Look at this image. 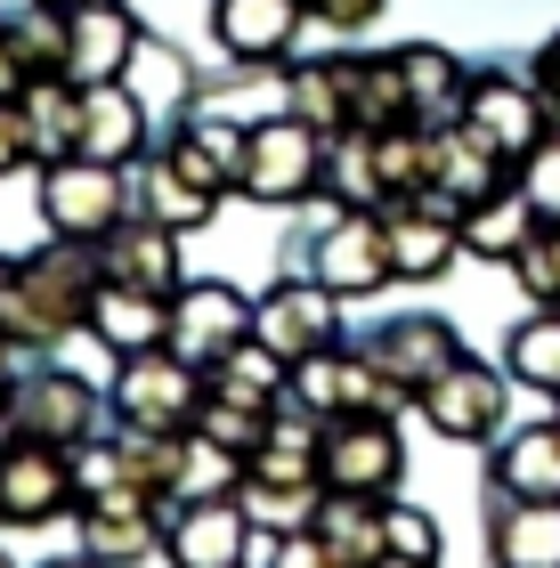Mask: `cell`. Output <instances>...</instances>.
Here are the masks:
<instances>
[{"label": "cell", "instance_id": "6da1fadb", "mask_svg": "<svg viewBox=\"0 0 560 568\" xmlns=\"http://www.w3.org/2000/svg\"><path fill=\"white\" fill-rule=\"evenodd\" d=\"M98 293H106V261H98V244L49 236L41 252H24V261H17V317H9V342H17V349H58L65 333L90 325Z\"/></svg>", "mask_w": 560, "mask_h": 568}, {"label": "cell", "instance_id": "7a4b0ae2", "mask_svg": "<svg viewBox=\"0 0 560 568\" xmlns=\"http://www.w3.org/2000/svg\"><path fill=\"white\" fill-rule=\"evenodd\" d=\"M203 398H212V374H203V366H187L180 349H139V357L114 366L106 415L139 423V430H195Z\"/></svg>", "mask_w": 560, "mask_h": 568}, {"label": "cell", "instance_id": "3957f363", "mask_svg": "<svg viewBox=\"0 0 560 568\" xmlns=\"http://www.w3.org/2000/svg\"><path fill=\"white\" fill-rule=\"evenodd\" d=\"M41 220H49V236L106 244L131 220V179H122V163H98V154L41 163Z\"/></svg>", "mask_w": 560, "mask_h": 568}, {"label": "cell", "instance_id": "277c9868", "mask_svg": "<svg viewBox=\"0 0 560 568\" xmlns=\"http://www.w3.org/2000/svg\"><path fill=\"white\" fill-rule=\"evenodd\" d=\"M325 187V131H309L293 106L252 122V146H244V187L252 203H309Z\"/></svg>", "mask_w": 560, "mask_h": 568}, {"label": "cell", "instance_id": "5b68a950", "mask_svg": "<svg viewBox=\"0 0 560 568\" xmlns=\"http://www.w3.org/2000/svg\"><path fill=\"white\" fill-rule=\"evenodd\" d=\"M464 131L479 146H496L503 163H528L544 139H552V98L544 90H528L512 82V73H471V98H464Z\"/></svg>", "mask_w": 560, "mask_h": 568}, {"label": "cell", "instance_id": "8992f818", "mask_svg": "<svg viewBox=\"0 0 560 568\" xmlns=\"http://www.w3.org/2000/svg\"><path fill=\"white\" fill-rule=\"evenodd\" d=\"M293 398L309 406V415H325V423H342V415H398V406H406V390L381 382V366L366 349H317V357H301V366H293Z\"/></svg>", "mask_w": 560, "mask_h": 568}, {"label": "cell", "instance_id": "52a82bcc", "mask_svg": "<svg viewBox=\"0 0 560 568\" xmlns=\"http://www.w3.org/2000/svg\"><path fill=\"white\" fill-rule=\"evenodd\" d=\"M0 511H9V528H49L65 511H82V496H73V447L17 438L0 455Z\"/></svg>", "mask_w": 560, "mask_h": 568}, {"label": "cell", "instance_id": "ba28073f", "mask_svg": "<svg viewBox=\"0 0 560 568\" xmlns=\"http://www.w3.org/2000/svg\"><path fill=\"white\" fill-rule=\"evenodd\" d=\"M358 349L381 366V382H390V390H406V406H415L430 382L464 357V342H455L447 317H381L374 333H358Z\"/></svg>", "mask_w": 560, "mask_h": 568}, {"label": "cell", "instance_id": "9c48e42d", "mask_svg": "<svg viewBox=\"0 0 560 568\" xmlns=\"http://www.w3.org/2000/svg\"><path fill=\"white\" fill-rule=\"evenodd\" d=\"M406 479V438L390 415H342L325 423V487H349V496H390Z\"/></svg>", "mask_w": 560, "mask_h": 568}, {"label": "cell", "instance_id": "30bf717a", "mask_svg": "<svg viewBox=\"0 0 560 568\" xmlns=\"http://www.w3.org/2000/svg\"><path fill=\"white\" fill-rule=\"evenodd\" d=\"M252 333L276 349V357H317V349H342V293L325 276L309 284H276V293H261V308H252Z\"/></svg>", "mask_w": 560, "mask_h": 568}, {"label": "cell", "instance_id": "8fae6325", "mask_svg": "<svg viewBox=\"0 0 560 568\" xmlns=\"http://www.w3.org/2000/svg\"><path fill=\"white\" fill-rule=\"evenodd\" d=\"M252 308L261 301H244L236 284H180L171 293V342L163 349H180L187 366L212 374L236 342H252Z\"/></svg>", "mask_w": 560, "mask_h": 568}, {"label": "cell", "instance_id": "7c38bea8", "mask_svg": "<svg viewBox=\"0 0 560 568\" xmlns=\"http://www.w3.org/2000/svg\"><path fill=\"white\" fill-rule=\"evenodd\" d=\"M252 552H261V528L244 520L236 496H195V504L171 511V528H163L171 568H244Z\"/></svg>", "mask_w": 560, "mask_h": 568}, {"label": "cell", "instance_id": "4fadbf2b", "mask_svg": "<svg viewBox=\"0 0 560 568\" xmlns=\"http://www.w3.org/2000/svg\"><path fill=\"white\" fill-rule=\"evenodd\" d=\"M65 82H82V90H98V82H122V73L139 65V17L122 9V0H65Z\"/></svg>", "mask_w": 560, "mask_h": 568}, {"label": "cell", "instance_id": "5bb4252c", "mask_svg": "<svg viewBox=\"0 0 560 568\" xmlns=\"http://www.w3.org/2000/svg\"><path fill=\"white\" fill-rule=\"evenodd\" d=\"M390 268L398 284H430V276H447L455 261H464V212L439 195H398L390 212Z\"/></svg>", "mask_w": 560, "mask_h": 568}, {"label": "cell", "instance_id": "9a60e30c", "mask_svg": "<svg viewBox=\"0 0 560 568\" xmlns=\"http://www.w3.org/2000/svg\"><path fill=\"white\" fill-rule=\"evenodd\" d=\"M503 398H512V382H503L496 366H479V357H455V366L430 382V390L415 398L422 406V423L439 430V438H496L503 430Z\"/></svg>", "mask_w": 560, "mask_h": 568}, {"label": "cell", "instance_id": "2e32d148", "mask_svg": "<svg viewBox=\"0 0 560 568\" xmlns=\"http://www.w3.org/2000/svg\"><path fill=\"white\" fill-rule=\"evenodd\" d=\"M17 430L24 438H49V447H82V438H98V390L82 374H65V366H33V374H17Z\"/></svg>", "mask_w": 560, "mask_h": 568}, {"label": "cell", "instance_id": "e0dca14e", "mask_svg": "<svg viewBox=\"0 0 560 568\" xmlns=\"http://www.w3.org/2000/svg\"><path fill=\"white\" fill-rule=\"evenodd\" d=\"M317 276L334 284L342 301L398 284V268H390V220H381V212H342V220L317 236Z\"/></svg>", "mask_w": 560, "mask_h": 568}, {"label": "cell", "instance_id": "ac0fdd59", "mask_svg": "<svg viewBox=\"0 0 560 568\" xmlns=\"http://www.w3.org/2000/svg\"><path fill=\"white\" fill-rule=\"evenodd\" d=\"M309 24L301 0H212V41L236 65H276L293 58V33Z\"/></svg>", "mask_w": 560, "mask_h": 568}, {"label": "cell", "instance_id": "d6986e66", "mask_svg": "<svg viewBox=\"0 0 560 568\" xmlns=\"http://www.w3.org/2000/svg\"><path fill=\"white\" fill-rule=\"evenodd\" d=\"M98 261H106V284H139V293H180V227L163 220H122L106 244H98Z\"/></svg>", "mask_w": 560, "mask_h": 568}, {"label": "cell", "instance_id": "ffe728a7", "mask_svg": "<svg viewBox=\"0 0 560 568\" xmlns=\"http://www.w3.org/2000/svg\"><path fill=\"white\" fill-rule=\"evenodd\" d=\"M163 504H82V552L106 560V568H139L163 552Z\"/></svg>", "mask_w": 560, "mask_h": 568}, {"label": "cell", "instance_id": "44dd1931", "mask_svg": "<svg viewBox=\"0 0 560 568\" xmlns=\"http://www.w3.org/2000/svg\"><path fill=\"white\" fill-rule=\"evenodd\" d=\"M285 98H293V114L309 122V131H349L358 122V58H293L285 73Z\"/></svg>", "mask_w": 560, "mask_h": 568}, {"label": "cell", "instance_id": "7402d4cb", "mask_svg": "<svg viewBox=\"0 0 560 568\" xmlns=\"http://www.w3.org/2000/svg\"><path fill=\"white\" fill-rule=\"evenodd\" d=\"M82 154H98V163H139L146 154V98L131 82L82 90Z\"/></svg>", "mask_w": 560, "mask_h": 568}, {"label": "cell", "instance_id": "603a6c76", "mask_svg": "<svg viewBox=\"0 0 560 568\" xmlns=\"http://www.w3.org/2000/svg\"><path fill=\"white\" fill-rule=\"evenodd\" d=\"M90 333L106 342L114 357H139V349H163L171 342V293H139V284H106L90 308Z\"/></svg>", "mask_w": 560, "mask_h": 568}, {"label": "cell", "instance_id": "cb8c5ba5", "mask_svg": "<svg viewBox=\"0 0 560 568\" xmlns=\"http://www.w3.org/2000/svg\"><path fill=\"white\" fill-rule=\"evenodd\" d=\"M309 528H317L349 568H374L381 552H390V496H349V487H325V504H317Z\"/></svg>", "mask_w": 560, "mask_h": 568}, {"label": "cell", "instance_id": "d4e9b609", "mask_svg": "<svg viewBox=\"0 0 560 568\" xmlns=\"http://www.w3.org/2000/svg\"><path fill=\"white\" fill-rule=\"evenodd\" d=\"M537 203H528V187H520V171L503 179L496 195H479L471 212H464V252L471 261H520V244L537 236Z\"/></svg>", "mask_w": 560, "mask_h": 568}, {"label": "cell", "instance_id": "484cf974", "mask_svg": "<svg viewBox=\"0 0 560 568\" xmlns=\"http://www.w3.org/2000/svg\"><path fill=\"white\" fill-rule=\"evenodd\" d=\"M488 552H496V568H560V504L503 496L488 511Z\"/></svg>", "mask_w": 560, "mask_h": 568}, {"label": "cell", "instance_id": "4316f807", "mask_svg": "<svg viewBox=\"0 0 560 568\" xmlns=\"http://www.w3.org/2000/svg\"><path fill=\"white\" fill-rule=\"evenodd\" d=\"M24 114V146H33V163H65V154H82V82H65V73H49L17 98Z\"/></svg>", "mask_w": 560, "mask_h": 568}, {"label": "cell", "instance_id": "83f0119b", "mask_svg": "<svg viewBox=\"0 0 560 568\" xmlns=\"http://www.w3.org/2000/svg\"><path fill=\"white\" fill-rule=\"evenodd\" d=\"M503 179H512V163H503L496 146H479L464 122H447V131H439V171H430V195H439V203L471 212V203H479V195H496Z\"/></svg>", "mask_w": 560, "mask_h": 568}, {"label": "cell", "instance_id": "f1b7e54d", "mask_svg": "<svg viewBox=\"0 0 560 568\" xmlns=\"http://www.w3.org/2000/svg\"><path fill=\"white\" fill-rule=\"evenodd\" d=\"M244 146H252V131H236V122H220V114H187L180 122V139H171L163 154L180 171H195L203 187H244Z\"/></svg>", "mask_w": 560, "mask_h": 568}, {"label": "cell", "instance_id": "f546056e", "mask_svg": "<svg viewBox=\"0 0 560 568\" xmlns=\"http://www.w3.org/2000/svg\"><path fill=\"white\" fill-rule=\"evenodd\" d=\"M496 496L560 504V423H537V430L503 438V447H496Z\"/></svg>", "mask_w": 560, "mask_h": 568}, {"label": "cell", "instance_id": "4dcf8cb0", "mask_svg": "<svg viewBox=\"0 0 560 568\" xmlns=\"http://www.w3.org/2000/svg\"><path fill=\"white\" fill-rule=\"evenodd\" d=\"M317 195H334L342 212H390V179H381V163H374V131H334L325 139V187Z\"/></svg>", "mask_w": 560, "mask_h": 568}, {"label": "cell", "instance_id": "1f68e13d", "mask_svg": "<svg viewBox=\"0 0 560 568\" xmlns=\"http://www.w3.org/2000/svg\"><path fill=\"white\" fill-rule=\"evenodd\" d=\"M139 212H146V220H163V227H180V236H195V227H212L220 187H203L195 171H180V163L163 154V163H146V171H139Z\"/></svg>", "mask_w": 560, "mask_h": 568}, {"label": "cell", "instance_id": "d6a6232c", "mask_svg": "<svg viewBox=\"0 0 560 568\" xmlns=\"http://www.w3.org/2000/svg\"><path fill=\"white\" fill-rule=\"evenodd\" d=\"M236 504H244V520L261 528V545H268V536H301V528L317 520L325 479H261V471H244Z\"/></svg>", "mask_w": 560, "mask_h": 568}, {"label": "cell", "instance_id": "836d02e7", "mask_svg": "<svg viewBox=\"0 0 560 568\" xmlns=\"http://www.w3.org/2000/svg\"><path fill=\"white\" fill-rule=\"evenodd\" d=\"M406 58V90H415V122L430 131H447V122H464V98H471V73L447 58V49H398Z\"/></svg>", "mask_w": 560, "mask_h": 568}, {"label": "cell", "instance_id": "e575fe53", "mask_svg": "<svg viewBox=\"0 0 560 568\" xmlns=\"http://www.w3.org/2000/svg\"><path fill=\"white\" fill-rule=\"evenodd\" d=\"M252 463L236 447H220L212 430H180V463H171V496L195 504V496H236Z\"/></svg>", "mask_w": 560, "mask_h": 568}, {"label": "cell", "instance_id": "d590c367", "mask_svg": "<svg viewBox=\"0 0 560 568\" xmlns=\"http://www.w3.org/2000/svg\"><path fill=\"white\" fill-rule=\"evenodd\" d=\"M212 390H236V398L276 406V398H293V357H276L261 333H252V342H236V349L212 366Z\"/></svg>", "mask_w": 560, "mask_h": 568}, {"label": "cell", "instance_id": "8d00e7d4", "mask_svg": "<svg viewBox=\"0 0 560 568\" xmlns=\"http://www.w3.org/2000/svg\"><path fill=\"white\" fill-rule=\"evenodd\" d=\"M415 122V90H406V58L381 49V58H358V131H398Z\"/></svg>", "mask_w": 560, "mask_h": 568}, {"label": "cell", "instance_id": "74e56055", "mask_svg": "<svg viewBox=\"0 0 560 568\" xmlns=\"http://www.w3.org/2000/svg\"><path fill=\"white\" fill-rule=\"evenodd\" d=\"M503 366H512L520 390L537 398H560V308H537L512 342H503Z\"/></svg>", "mask_w": 560, "mask_h": 568}, {"label": "cell", "instance_id": "f35d334b", "mask_svg": "<svg viewBox=\"0 0 560 568\" xmlns=\"http://www.w3.org/2000/svg\"><path fill=\"white\" fill-rule=\"evenodd\" d=\"M512 276H520V293L537 301V308H560V220H544L537 236L520 244V261H512Z\"/></svg>", "mask_w": 560, "mask_h": 568}, {"label": "cell", "instance_id": "ab89813d", "mask_svg": "<svg viewBox=\"0 0 560 568\" xmlns=\"http://www.w3.org/2000/svg\"><path fill=\"white\" fill-rule=\"evenodd\" d=\"M390 552H398V560H422V568H439V520L390 496Z\"/></svg>", "mask_w": 560, "mask_h": 568}, {"label": "cell", "instance_id": "60d3db41", "mask_svg": "<svg viewBox=\"0 0 560 568\" xmlns=\"http://www.w3.org/2000/svg\"><path fill=\"white\" fill-rule=\"evenodd\" d=\"M520 187H528V203H537V220H560V131L520 163Z\"/></svg>", "mask_w": 560, "mask_h": 568}, {"label": "cell", "instance_id": "b9f144b4", "mask_svg": "<svg viewBox=\"0 0 560 568\" xmlns=\"http://www.w3.org/2000/svg\"><path fill=\"white\" fill-rule=\"evenodd\" d=\"M268 568H349V560L317 528H301V536H268Z\"/></svg>", "mask_w": 560, "mask_h": 568}, {"label": "cell", "instance_id": "7bdbcfd3", "mask_svg": "<svg viewBox=\"0 0 560 568\" xmlns=\"http://www.w3.org/2000/svg\"><path fill=\"white\" fill-rule=\"evenodd\" d=\"M309 9V24H334V33H366V24L381 17V0H301Z\"/></svg>", "mask_w": 560, "mask_h": 568}, {"label": "cell", "instance_id": "ee69618b", "mask_svg": "<svg viewBox=\"0 0 560 568\" xmlns=\"http://www.w3.org/2000/svg\"><path fill=\"white\" fill-rule=\"evenodd\" d=\"M33 163V146H24V114H17V98H0V179Z\"/></svg>", "mask_w": 560, "mask_h": 568}, {"label": "cell", "instance_id": "f6af8a7d", "mask_svg": "<svg viewBox=\"0 0 560 568\" xmlns=\"http://www.w3.org/2000/svg\"><path fill=\"white\" fill-rule=\"evenodd\" d=\"M33 90V65H24V49H17V33L0 24V98H24Z\"/></svg>", "mask_w": 560, "mask_h": 568}, {"label": "cell", "instance_id": "bcb514c9", "mask_svg": "<svg viewBox=\"0 0 560 568\" xmlns=\"http://www.w3.org/2000/svg\"><path fill=\"white\" fill-rule=\"evenodd\" d=\"M537 90H544V98H560V33L537 49Z\"/></svg>", "mask_w": 560, "mask_h": 568}, {"label": "cell", "instance_id": "7dc6e473", "mask_svg": "<svg viewBox=\"0 0 560 568\" xmlns=\"http://www.w3.org/2000/svg\"><path fill=\"white\" fill-rule=\"evenodd\" d=\"M9 317H17V261L0 252V342H9Z\"/></svg>", "mask_w": 560, "mask_h": 568}, {"label": "cell", "instance_id": "c3c4849f", "mask_svg": "<svg viewBox=\"0 0 560 568\" xmlns=\"http://www.w3.org/2000/svg\"><path fill=\"white\" fill-rule=\"evenodd\" d=\"M17 438H24V430H17V406H9V390H0V455H9Z\"/></svg>", "mask_w": 560, "mask_h": 568}, {"label": "cell", "instance_id": "681fc988", "mask_svg": "<svg viewBox=\"0 0 560 568\" xmlns=\"http://www.w3.org/2000/svg\"><path fill=\"white\" fill-rule=\"evenodd\" d=\"M0 390H17V342H0Z\"/></svg>", "mask_w": 560, "mask_h": 568}, {"label": "cell", "instance_id": "f907efd6", "mask_svg": "<svg viewBox=\"0 0 560 568\" xmlns=\"http://www.w3.org/2000/svg\"><path fill=\"white\" fill-rule=\"evenodd\" d=\"M49 568H106V560H90V552H73V560H49Z\"/></svg>", "mask_w": 560, "mask_h": 568}, {"label": "cell", "instance_id": "816d5d0a", "mask_svg": "<svg viewBox=\"0 0 560 568\" xmlns=\"http://www.w3.org/2000/svg\"><path fill=\"white\" fill-rule=\"evenodd\" d=\"M374 568H422V560H398V552H381V560H374Z\"/></svg>", "mask_w": 560, "mask_h": 568}, {"label": "cell", "instance_id": "f5cc1de1", "mask_svg": "<svg viewBox=\"0 0 560 568\" xmlns=\"http://www.w3.org/2000/svg\"><path fill=\"white\" fill-rule=\"evenodd\" d=\"M552 131H560V98H552Z\"/></svg>", "mask_w": 560, "mask_h": 568}, {"label": "cell", "instance_id": "db71d44e", "mask_svg": "<svg viewBox=\"0 0 560 568\" xmlns=\"http://www.w3.org/2000/svg\"><path fill=\"white\" fill-rule=\"evenodd\" d=\"M0 568H17V560H9V552H0Z\"/></svg>", "mask_w": 560, "mask_h": 568}, {"label": "cell", "instance_id": "11a10c76", "mask_svg": "<svg viewBox=\"0 0 560 568\" xmlns=\"http://www.w3.org/2000/svg\"><path fill=\"white\" fill-rule=\"evenodd\" d=\"M552 423H560V398H552Z\"/></svg>", "mask_w": 560, "mask_h": 568}, {"label": "cell", "instance_id": "9f6ffc18", "mask_svg": "<svg viewBox=\"0 0 560 568\" xmlns=\"http://www.w3.org/2000/svg\"><path fill=\"white\" fill-rule=\"evenodd\" d=\"M0 528H9V511H0Z\"/></svg>", "mask_w": 560, "mask_h": 568}, {"label": "cell", "instance_id": "6f0895ef", "mask_svg": "<svg viewBox=\"0 0 560 568\" xmlns=\"http://www.w3.org/2000/svg\"><path fill=\"white\" fill-rule=\"evenodd\" d=\"M244 568H252V560H244Z\"/></svg>", "mask_w": 560, "mask_h": 568}]
</instances>
